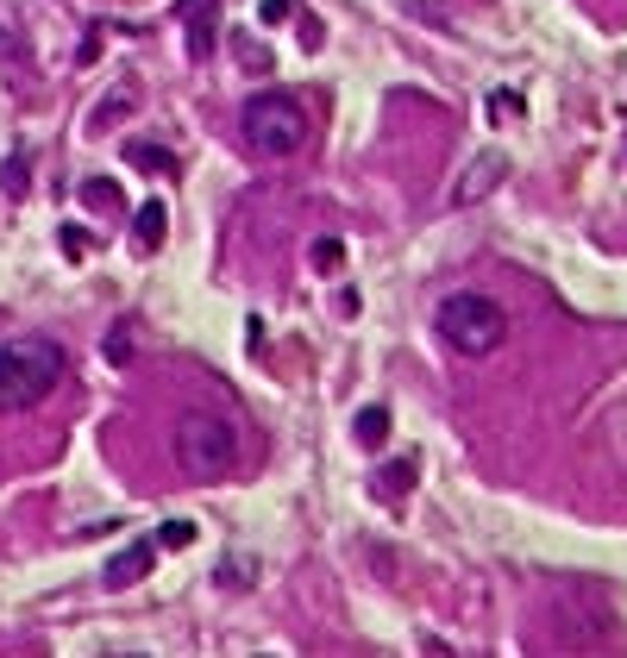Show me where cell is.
<instances>
[{
  "instance_id": "1",
  "label": "cell",
  "mask_w": 627,
  "mask_h": 658,
  "mask_svg": "<svg viewBox=\"0 0 627 658\" xmlns=\"http://www.w3.org/2000/svg\"><path fill=\"white\" fill-rule=\"evenodd\" d=\"M63 383V345L57 339H7L0 345V414H26Z\"/></svg>"
},
{
  "instance_id": "2",
  "label": "cell",
  "mask_w": 627,
  "mask_h": 658,
  "mask_svg": "<svg viewBox=\"0 0 627 658\" xmlns=\"http://www.w3.org/2000/svg\"><path fill=\"white\" fill-rule=\"evenodd\" d=\"M239 126H245V145L258 157H289V151L308 145V107H301V94H289V88L251 94Z\"/></svg>"
},
{
  "instance_id": "3",
  "label": "cell",
  "mask_w": 627,
  "mask_h": 658,
  "mask_svg": "<svg viewBox=\"0 0 627 658\" xmlns=\"http://www.w3.org/2000/svg\"><path fill=\"white\" fill-rule=\"evenodd\" d=\"M176 464L189 470L195 483L226 477V470L239 464V427H232L226 414H214V408L182 414V420H176Z\"/></svg>"
},
{
  "instance_id": "4",
  "label": "cell",
  "mask_w": 627,
  "mask_h": 658,
  "mask_svg": "<svg viewBox=\"0 0 627 658\" xmlns=\"http://www.w3.org/2000/svg\"><path fill=\"white\" fill-rule=\"evenodd\" d=\"M439 339H446L452 351H464V358H490V351H502V339H508L502 301L477 295V289L446 295L439 301Z\"/></svg>"
},
{
  "instance_id": "5",
  "label": "cell",
  "mask_w": 627,
  "mask_h": 658,
  "mask_svg": "<svg viewBox=\"0 0 627 658\" xmlns=\"http://www.w3.org/2000/svg\"><path fill=\"white\" fill-rule=\"evenodd\" d=\"M502 176H508V157L502 151H477L471 163H464V176L452 182V207H477L483 195L502 188Z\"/></svg>"
},
{
  "instance_id": "6",
  "label": "cell",
  "mask_w": 627,
  "mask_h": 658,
  "mask_svg": "<svg viewBox=\"0 0 627 658\" xmlns=\"http://www.w3.org/2000/svg\"><path fill=\"white\" fill-rule=\"evenodd\" d=\"M214 13H220V0H176V19H182V32H189L195 63L214 57Z\"/></svg>"
},
{
  "instance_id": "7",
  "label": "cell",
  "mask_w": 627,
  "mask_h": 658,
  "mask_svg": "<svg viewBox=\"0 0 627 658\" xmlns=\"http://www.w3.org/2000/svg\"><path fill=\"white\" fill-rule=\"evenodd\" d=\"M151 564H157V539H138V546H126L120 558H107L101 583H107V590H132V583L151 577Z\"/></svg>"
},
{
  "instance_id": "8",
  "label": "cell",
  "mask_w": 627,
  "mask_h": 658,
  "mask_svg": "<svg viewBox=\"0 0 627 658\" xmlns=\"http://www.w3.org/2000/svg\"><path fill=\"white\" fill-rule=\"evenodd\" d=\"M414 483H421V458H389V464H377V477H370L377 502H402Z\"/></svg>"
},
{
  "instance_id": "9",
  "label": "cell",
  "mask_w": 627,
  "mask_h": 658,
  "mask_svg": "<svg viewBox=\"0 0 627 658\" xmlns=\"http://www.w3.org/2000/svg\"><path fill=\"white\" fill-rule=\"evenodd\" d=\"M164 232H170V207L164 201H145L132 214V245L138 251H157V245H164Z\"/></svg>"
},
{
  "instance_id": "10",
  "label": "cell",
  "mask_w": 627,
  "mask_h": 658,
  "mask_svg": "<svg viewBox=\"0 0 627 658\" xmlns=\"http://www.w3.org/2000/svg\"><path fill=\"white\" fill-rule=\"evenodd\" d=\"M132 170H145V176H170L176 170V157L164 151V145H151V138H126V151H120Z\"/></svg>"
},
{
  "instance_id": "11",
  "label": "cell",
  "mask_w": 627,
  "mask_h": 658,
  "mask_svg": "<svg viewBox=\"0 0 627 658\" xmlns=\"http://www.w3.org/2000/svg\"><path fill=\"white\" fill-rule=\"evenodd\" d=\"M76 195H82L88 214H120V207H126V195H120V182H113V176H88Z\"/></svg>"
},
{
  "instance_id": "12",
  "label": "cell",
  "mask_w": 627,
  "mask_h": 658,
  "mask_svg": "<svg viewBox=\"0 0 627 658\" xmlns=\"http://www.w3.org/2000/svg\"><path fill=\"white\" fill-rule=\"evenodd\" d=\"M352 433H358V445L364 452H377V445H389V408H358V420H352Z\"/></svg>"
},
{
  "instance_id": "13",
  "label": "cell",
  "mask_w": 627,
  "mask_h": 658,
  "mask_svg": "<svg viewBox=\"0 0 627 658\" xmlns=\"http://www.w3.org/2000/svg\"><path fill=\"white\" fill-rule=\"evenodd\" d=\"M132 107H138V88L126 82V88H113V94H107V101L95 107V120H88V126H95V132H107V126H120V120H126V113H132Z\"/></svg>"
},
{
  "instance_id": "14",
  "label": "cell",
  "mask_w": 627,
  "mask_h": 658,
  "mask_svg": "<svg viewBox=\"0 0 627 658\" xmlns=\"http://www.w3.org/2000/svg\"><path fill=\"white\" fill-rule=\"evenodd\" d=\"M251 583H258V564L251 558H226L220 564V590H251Z\"/></svg>"
},
{
  "instance_id": "15",
  "label": "cell",
  "mask_w": 627,
  "mask_h": 658,
  "mask_svg": "<svg viewBox=\"0 0 627 658\" xmlns=\"http://www.w3.org/2000/svg\"><path fill=\"white\" fill-rule=\"evenodd\" d=\"M339 264H345V245H339V239H314V270L333 276Z\"/></svg>"
},
{
  "instance_id": "16",
  "label": "cell",
  "mask_w": 627,
  "mask_h": 658,
  "mask_svg": "<svg viewBox=\"0 0 627 658\" xmlns=\"http://www.w3.org/2000/svg\"><path fill=\"white\" fill-rule=\"evenodd\" d=\"M157 546H164V552H182V546H195V521H170L164 533H157Z\"/></svg>"
},
{
  "instance_id": "17",
  "label": "cell",
  "mask_w": 627,
  "mask_h": 658,
  "mask_svg": "<svg viewBox=\"0 0 627 658\" xmlns=\"http://www.w3.org/2000/svg\"><path fill=\"white\" fill-rule=\"evenodd\" d=\"M57 245H63V257H88V251H95V239H88L82 226H63V232H57Z\"/></svg>"
},
{
  "instance_id": "18",
  "label": "cell",
  "mask_w": 627,
  "mask_h": 658,
  "mask_svg": "<svg viewBox=\"0 0 627 658\" xmlns=\"http://www.w3.org/2000/svg\"><path fill=\"white\" fill-rule=\"evenodd\" d=\"M0 188H7V195H26V157H7V163H0Z\"/></svg>"
},
{
  "instance_id": "19",
  "label": "cell",
  "mask_w": 627,
  "mask_h": 658,
  "mask_svg": "<svg viewBox=\"0 0 627 658\" xmlns=\"http://www.w3.org/2000/svg\"><path fill=\"white\" fill-rule=\"evenodd\" d=\"M232 51H239V63H251V69H270V51H258V38H232Z\"/></svg>"
},
{
  "instance_id": "20",
  "label": "cell",
  "mask_w": 627,
  "mask_h": 658,
  "mask_svg": "<svg viewBox=\"0 0 627 658\" xmlns=\"http://www.w3.org/2000/svg\"><path fill=\"white\" fill-rule=\"evenodd\" d=\"M490 113H496V120H521V94L496 88V94H490Z\"/></svg>"
},
{
  "instance_id": "21",
  "label": "cell",
  "mask_w": 627,
  "mask_h": 658,
  "mask_svg": "<svg viewBox=\"0 0 627 658\" xmlns=\"http://www.w3.org/2000/svg\"><path fill=\"white\" fill-rule=\"evenodd\" d=\"M258 19H264V26H283V19H295V0H264Z\"/></svg>"
},
{
  "instance_id": "22",
  "label": "cell",
  "mask_w": 627,
  "mask_h": 658,
  "mask_svg": "<svg viewBox=\"0 0 627 658\" xmlns=\"http://www.w3.org/2000/svg\"><path fill=\"white\" fill-rule=\"evenodd\" d=\"M107 358H113V364H126V358H132V326H120V333L107 339Z\"/></svg>"
},
{
  "instance_id": "23",
  "label": "cell",
  "mask_w": 627,
  "mask_h": 658,
  "mask_svg": "<svg viewBox=\"0 0 627 658\" xmlns=\"http://www.w3.org/2000/svg\"><path fill=\"white\" fill-rule=\"evenodd\" d=\"M0 57H19V38H13L7 26H0Z\"/></svg>"
}]
</instances>
